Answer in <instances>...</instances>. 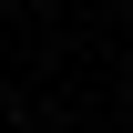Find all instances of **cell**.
Listing matches in <instances>:
<instances>
[{
	"mask_svg": "<svg viewBox=\"0 0 133 133\" xmlns=\"http://www.w3.org/2000/svg\"><path fill=\"white\" fill-rule=\"evenodd\" d=\"M31 10H62V0H31Z\"/></svg>",
	"mask_w": 133,
	"mask_h": 133,
	"instance_id": "obj_1",
	"label": "cell"
}]
</instances>
